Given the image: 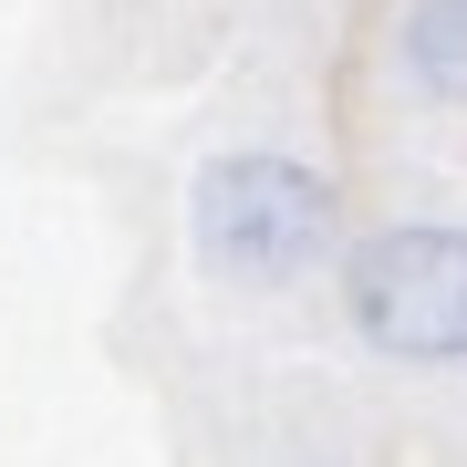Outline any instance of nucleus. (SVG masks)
Wrapping results in <instances>:
<instances>
[{
  "label": "nucleus",
  "instance_id": "1",
  "mask_svg": "<svg viewBox=\"0 0 467 467\" xmlns=\"http://www.w3.org/2000/svg\"><path fill=\"white\" fill-rule=\"evenodd\" d=\"M333 177L281 146H229L187 187V239L218 291H301L333 260Z\"/></svg>",
  "mask_w": 467,
  "mask_h": 467
},
{
  "label": "nucleus",
  "instance_id": "2",
  "mask_svg": "<svg viewBox=\"0 0 467 467\" xmlns=\"http://www.w3.org/2000/svg\"><path fill=\"white\" fill-rule=\"evenodd\" d=\"M343 312L384 364L447 374L467 353V239H457V218H384L343 260Z\"/></svg>",
  "mask_w": 467,
  "mask_h": 467
},
{
  "label": "nucleus",
  "instance_id": "3",
  "mask_svg": "<svg viewBox=\"0 0 467 467\" xmlns=\"http://www.w3.org/2000/svg\"><path fill=\"white\" fill-rule=\"evenodd\" d=\"M395 73H405V94L457 104V84H467V0H405V21H395Z\"/></svg>",
  "mask_w": 467,
  "mask_h": 467
}]
</instances>
